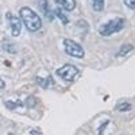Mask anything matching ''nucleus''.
<instances>
[{"instance_id":"nucleus-1","label":"nucleus","mask_w":135,"mask_h":135,"mask_svg":"<svg viewBox=\"0 0 135 135\" xmlns=\"http://www.w3.org/2000/svg\"><path fill=\"white\" fill-rule=\"evenodd\" d=\"M19 15L26 29L30 32H36L42 27L43 22L41 17L28 7L20 8Z\"/></svg>"},{"instance_id":"nucleus-2","label":"nucleus","mask_w":135,"mask_h":135,"mask_svg":"<svg viewBox=\"0 0 135 135\" xmlns=\"http://www.w3.org/2000/svg\"><path fill=\"white\" fill-rule=\"evenodd\" d=\"M124 26V18L118 17L109 20L107 23L101 25L99 28L98 32L102 37H109L113 34L120 32Z\"/></svg>"},{"instance_id":"nucleus-3","label":"nucleus","mask_w":135,"mask_h":135,"mask_svg":"<svg viewBox=\"0 0 135 135\" xmlns=\"http://www.w3.org/2000/svg\"><path fill=\"white\" fill-rule=\"evenodd\" d=\"M64 51L66 54L71 57L82 59L84 57L85 52L83 47L79 43L71 38H66L64 41Z\"/></svg>"},{"instance_id":"nucleus-4","label":"nucleus","mask_w":135,"mask_h":135,"mask_svg":"<svg viewBox=\"0 0 135 135\" xmlns=\"http://www.w3.org/2000/svg\"><path fill=\"white\" fill-rule=\"evenodd\" d=\"M79 72V70L70 64H66L55 71L56 74L66 82H74Z\"/></svg>"},{"instance_id":"nucleus-5","label":"nucleus","mask_w":135,"mask_h":135,"mask_svg":"<svg viewBox=\"0 0 135 135\" xmlns=\"http://www.w3.org/2000/svg\"><path fill=\"white\" fill-rule=\"evenodd\" d=\"M6 18L9 22L12 35L14 37H18L21 33L22 22L19 18L12 16L10 13H7Z\"/></svg>"},{"instance_id":"nucleus-6","label":"nucleus","mask_w":135,"mask_h":135,"mask_svg":"<svg viewBox=\"0 0 135 135\" xmlns=\"http://www.w3.org/2000/svg\"><path fill=\"white\" fill-rule=\"evenodd\" d=\"M36 82L38 86L43 88V89H47L51 86H53L54 84V80L51 76L46 77V78H42V77H36Z\"/></svg>"},{"instance_id":"nucleus-7","label":"nucleus","mask_w":135,"mask_h":135,"mask_svg":"<svg viewBox=\"0 0 135 135\" xmlns=\"http://www.w3.org/2000/svg\"><path fill=\"white\" fill-rule=\"evenodd\" d=\"M36 2H37V5L38 9L41 12L43 13L45 16L49 18L51 14L49 12V3H48L47 0H36Z\"/></svg>"},{"instance_id":"nucleus-8","label":"nucleus","mask_w":135,"mask_h":135,"mask_svg":"<svg viewBox=\"0 0 135 135\" xmlns=\"http://www.w3.org/2000/svg\"><path fill=\"white\" fill-rule=\"evenodd\" d=\"M56 2L61 5L64 9L68 12L74 10L76 6L75 0H56Z\"/></svg>"},{"instance_id":"nucleus-9","label":"nucleus","mask_w":135,"mask_h":135,"mask_svg":"<svg viewBox=\"0 0 135 135\" xmlns=\"http://www.w3.org/2000/svg\"><path fill=\"white\" fill-rule=\"evenodd\" d=\"M54 14L60 19L61 23L64 25H66L70 22V20H68V17L64 14V13L62 12L61 9L60 8H57L54 10Z\"/></svg>"},{"instance_id":"nucleus-10","label":"nucleus","mask_w":135,"mask_h":135,"mask_svg":"<svg viewBox=\"0 0 135 135\" xmlns=\"http://www.w3.org/2000/svg\"><path fill=\"white\" fill-rule=\"evenodd\" d=\"M134 49V47L131 44H125L123 45L120 48L119 52L118 53L117 55L120 57H124L127 55L128 53H130L132 49Z\"/></svg>"},{"instance_id":"nucleus-11","label":"nucleus","mask_w":135,"mask_h":135,"mask_svg":"<svg viewBox=\"0 0 135 135\" xmlns=\"http://www.w3.org/2000/svg\"><path fill=\"white\" fill-rule=\"evenodd\" d=\"M92 6L94 10L97 12L103 11L105 6V0H91Z\"/></svg>"},{"instance_id":"nucleus-12","label":"nucleus","mask_w":135,"mask_h":135,"mask_svg":"<svg viewBox=\"0 0 135 135\" xmlns=\"http://www.w3.org/2000/svg\"><path fill=\"white\" fill-rule=\"evenodd\" d=\"M6 106L8 109H10V110H13V109H16L18 107H22L23 106V103L20 100L18 99L16 101H8L6 102Z\"/></svg>"},{"instance_id":"nucleus-13","label":"nucleus","mask_w":135,"mask_h":135,"mask_svg":"<svg viewBox=\"0 0 135 135\" xmlns=\"http://www.w3.org/2000/svg\"><path fill=\"white\" fill-rule=\"evenodd\" d=\"M116 108L119 112H128V111L132 109V105L130 103H127V102H124V103H122L118 105Z\"/></svg>"},{"instance_id":"nucleus-14","label":"nucleus","mask_w":135,"mask_h":135,"mask_svg":"<svg viewBox=\"0 0 135 135\" xmlns=\"http://www.w3.org/2000/svg\"><path fill=\"white\" fill-rule=\"evenodd\" d=\"M36 103V101L35 99L32 96H30V97H28L26 100V104L28 107H29V108H32L35 105Z\"/></svg>"},{"instance_id":"nucleus-15","label":"nucleus","mask_w":135,"mask_h":135,"mask_svg":"<svg viewBox=\"0 0 135 135\" xmlns=\"http://www.w3.org/2000/svg\"><path fill=\"white\" fill-rule=\"evenodd\" d=\"M126 6L131 9H135V0H123Z\"/></svg>"},{"instance_id":"nucleus-16","label":"nucleus","mask_w":135,"mask_h":135,"mask_svg":"<svg viewBox=\"0 0 135 135\" xmlns=\"http://www.w3.org/2000/svg\"><path fill=\"white\" fill-rule=\"evenodd\" d=\"M3 48L6 51H8V53H12V54H14V49H13V47L12 46L10 43H8V42L3 43Z\"/></svg>"},{"instance_id":"nucleus-17","label":"nucleus","mask_w":135,"mask_h":135,"mask_svg":"<svg viewBox=\"0 0 135 135\" xmlns=\"http://www.w3.org/2000/svg\"><path fill=\"white\" fill-rule=\"evenodd\" d=\"M108 124H109V121H107L103 123V124L101 125V126H99V128L98 129L99 135L103 134V132H104V131L106 129V128H107V126H108Z\"/></svg>"},{"instance_id":"nucleus-18","label":"nucleus","mask_w":135,"mask_h":135,"mask_svg":"<svg viewBox=\"0 0 135 135\" xmlns=\"http://www.w3.org/2000/svg\"><path fill=\"white\" fill-rule=\"evenodd\" d=\"M6 87V83L0 78V89H3Z\"/></svg>"},{"instance_id":"nucleus-19","label":"nucleus","mask_w":135,"mask_h":135,"mask_svg":"<svg viewBox=\"0 0 135 135\" xmlns=\"http://www.w3.org/2000/svg\"><path fill=\"white\" fill-rule=\"evenodd\" d=\"M30 134H31V135H39L38 132L35 131H32L31 132H30Z\"/></svg>"},{"instance_id":"nucleus-20","label":"nucleus","mask_w":135,"mask_h":135,"mask_svg":"<svg viewBox=\"0 0 135 135\" xmlns=\"http://www.w3.org/2000/svg\"><path fill=\"white\" fill-rule=\"evenodd\" d=\"M8 135H12V134H8Z\"/></svg>"}]
</instances>
